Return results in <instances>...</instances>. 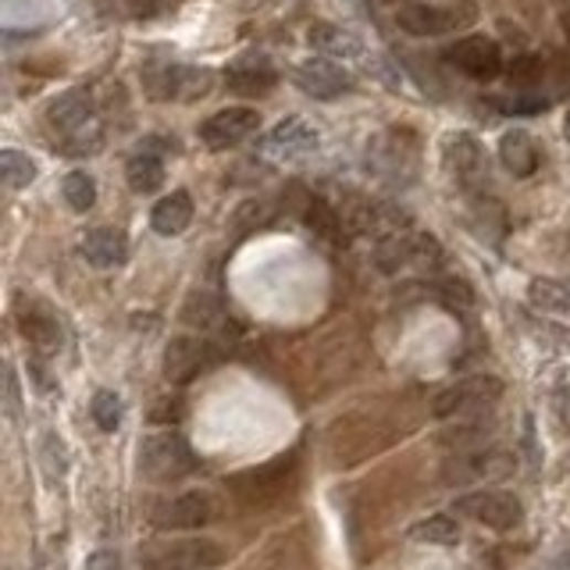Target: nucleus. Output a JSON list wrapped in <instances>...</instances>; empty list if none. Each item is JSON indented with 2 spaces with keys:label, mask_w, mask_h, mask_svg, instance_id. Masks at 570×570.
Instances as JSON below:
<instances>
[{
  "label": "nucleus",
  "mask_w": 570,
  "mask_h": 570,
  "mask_svg": "<svg viewBox=\"0 0 570 570\" xmlns=\"http://www.w3.org/2000/svg\"><path fill=\"white\" fill-rule=\"evenodd\" d=\"M446 57L464 75L478 78V83H493V78H499L506 72V61H503L499 43L488 40V36H464V40H456L450 46Z\"/></svg>",
  "instance_id": "8"
},
{
  "label": "nucleus",
  "mask_w": 570,
  "mask_h": 570,
  "mask_svg": "<svg viewBox=\"0 0 570 570\" xmlns=\"http://www.w3.org/2000/svg\"><path fill=\"white\" fill-rule=\"evenodd\" d=\"M125 179H129L133 193H154V189H161V182H165L161 157L150 150H139L129 161V168H125Z\"/></svg>",
  "instance_id": "20"
},
{
  "label": "nucleus",
  "mask_w": 570,
  "mask_h": 570,
  "mask_svg": "<svg viewBox=\"0 0 570 570\" xmlns=\"http://www.w3.org/2000/svg\"><path fill=\"white\" fill-rule=\"evenodd\" d=\"M257 129H261V115L253 107H225L200 125V139L208 142L211 150H229V147H240V142L250 139Z\"/></svg>",
  "instance_id": "10"
},
{
  "label": "nucleus",
  "mask_w": 570,
  "mask_h": 570,
  "mask_svg": "<svg viewBox=\"0 0 570 570\" xmlns=\"http://www.w3.org/2000/svg\"><path fill=\"white\" fill-rule=\"evenodd\" d=\"M499 161L514 179H528L538 171V165H542V154H538V142H535L531 133L510 129V133H503V139H499Z\"/></svg>",
  "instance_id": "17"
},
{
  "label": "nucleus",
  "mask_w": 570,
  "mask_h": 570,
  "mask_svg": "<svg viewBox=\"0 0 570 570\" xmlns=\"http://www.w3.org/2000/svg\"><path fill=\"white\" fill-rule=\"evenodd\" d=\"M474 22H478V8H474L471 0H456V4H446V8L410 4L395 14V25H400L407 36H446Z\"/></svg>",
  "instance_id": "4"
},
{
  "label": "nucleus",
  "mask_w": 570,
  "mask_h": 570,
  "mask_svg": "<svg viewBox=\"0 0 570 570\" xmlns=\"http://www.w3.org/2000/svg\"><path fill=\"white\" fill-rule=\"evenodd\" d=\"M542 72H546V57L525 51V54H514L510 61H506V72L503 75L510 78L514 86H535L538 78H542Z\"/></svg>",
  "instance_id": "26"
},
{
  "label": "nucleus",
  "mask_w": 570,
  "mask_h": 570,
  "mask_svg": "<svg viewBox=\"0 0 570 570\" xmlns=\"http://www.w3.org/2000/svg\"><path fill=\"white\" fill-rule=\"evenodd\" d=\"M307 221H310V229H318L321 235H328V240H336V235H339V218L325 200H310Z\"/></svg>",
  "instance_id": "32"
},
{
  "label": "nucleus",
  "mask_w": 570,
  "mask_h": 570,
  "mask_svg": "<svg viewBox=\"0 0 570 570\" xmlns=\"http://www.w3.org/2000/svg\"><path fill=\"white\" fill-rule=\"evenodd\" d=\"M410 538H418V542H428V546H456L461 542V525H456L450 514H432L410 528Z\"/></svg>",
  "instance_id": "22"
},
{
  "label": "nucleus",
  "mask_w": 570,
  "mask_h": 570,
  "mask_svg": "<svg viewBox=\"0 0 570 570\" xmlns=\"http://www.w3.org/2000/svg\"><path fill=\"white\" fill-rule=\"evenodd\" d=\"M368 165L389 182H400L403 176H410L418 165V147L414 142H400V133H386L378 136L368 147Z\"/></svg>",
  "instance_id": "14"
},
{
  "label": "nucleus",
  "mask_w": 570,
  "mask_h": 570,
  "mask_svg": "<svg viewBox=\"0 0 570 570\" xmlns=\"http://www.w3.org/2000/svg\"><path fill=\"white\" fill-rule=\"evenodd\" d=\"M83 257L93 267H122L125 257H129V240H125L122 229H110V225L89 229L83 235Z\"/></svg>",
  "instance_id": "18"
},
{
  "label": "nucleus",
  "mask_w": 570,
  "mask_h": 570,
  "mask_svg": "<svg viewBox=\"0 0 570 570\" xmlns=\"http://www.w3.org/2000/svg\"><path fill=\"white\" fill-rule=\"evenodd\" d=\"M563 133H567V139H570V115H567V125H563Z\"/></svg>",
  "instance_id": "36"
},
{
  "label": "nucleus",
  "mask_w": 570,
  "mask_h": 570,
  "mask_svg": "<svg viewBox=\"0 0 570 570\" xmlns=\"http://www.w3.org/2000/svg\"><path fill=\"white\" fill-rule=\"evenodd\" d=\"M318 147H321V136L304 118L278 122L264 139V150L272 157H278V161H304V157H310Z\"/></svg>",
  "instance_id": "12"
},
{
  "label": "nucleus",
  "mask_w": 570,
  "mask_h": 570,
  "mask_svg": "<svg viewBox=\"0 0 570 570\" xmlns=\"http://www.w3.org/2000/svg\"><path fill=\"white\" fill-rule=\"evenodd\" d=\"M310 46L314 51H321L328 57H363V46L357 40H350L342 33V29L336 25H328V22H318V25H310Z\"/></svg>",
  "instance_id": "21"
},
{
  "label": "nucleus",
  "mask_w": 570,
  "mask_h": 570,
  "mask_svg": "<svg viewBox=\"0 0 570 570\" xmlns=\"http://www.w3.org/2000/svg\"><path fill=\"white\" fill-rule=\"evenodd\" d=\"M0 176H4V186L8 189H25L29 182H36L40 168L29 154L22 150H4L0 154Z\"/></svg>",
  "instance_id": "23"
},
{
  "label": "nucleus",
  "mask_w": 570,
  "mask_h": 570,
  "mask_svg": "<svg viewBox=\"0 0 570 570\" xmlns=\"http://www.w3.org/2000/svg\"><path fill=\"white\" fill-rule=\"evenodd\" d=\"M61 193H65L72 211L86 214L93 203H97V182H93V176H86V171H68L65 182H61Z\"/></svg>",
  "instance_id": "25"
},
{
  "label": "nucleus",
  "mask_w": 570,
  "mask_h": 570,
  "mask_svg": "<svg viewBox=\"0 0 570 570\" xmlns=\"http://www.w3.org/2000/svg\"><path fill=\"white\" fill-rule=\"evenodd\" d=\"M193 221V197L186 189H176L171 197L157 200V208L150 214V225L157 235H182Z\"/></svg>",
  "instance_id": "19"
},
{
  "label": "nucleus",
  "mask_w": 570,
  "mask_h": 570,
  "mask_svg": "<svg viewBox=\"0 0 570 570\" xmlns=\"http://www.w3.org/2000/svg\"><path fill=\"white\" fill-rule=\"evenodd\" d=\"M531 304L549 314H570V285L552 282V278H535L531 282Z\"/></svg>",
  "instance_id": "24"
},
{
  "label": "nucleus",
  "mask_w": 570,
  "mask_h": 570,
  "mask_svg": "<svg viewBox=\"0 0 570 570\" xmlns=\"http://www.w3.org/2000/svg\"><path fill=\"white\" fill-rule=\"evenodd\" d=\"M517 471V456L506 450H474L456 456L446 471V482H503Z\"/></svg>",
  "instance_id": "11"
},
{
  "label": "nucleus",
  "mask_w": 570,
  "mask_h": 570,
  "mask_svg": "<svg viewBox=\"0 0 570 570\" xmlns=\"http://www.w3.org/2000/svg\"><path fill=\"white\" fill-rule=\"evenodd\" d=\"M503 395V382L496 374H471L453 382L450 389H442L435 395V414L439 418H456V414H471V410H485L493 407Z\"/></svg>",
  "instance_id": "5"
},
{
  "label": "nucleus",
  "mask_w": 570,
  "mask_h": 570,
  "mask_svg": "<svg viewBox=\"0 0 570 570\" xmlns=\"http://www.w3.org/2000/svg\"><path fill=\"white\" fill-rule=\"evenodd\" d=\"M86 570H122V560H118L110 549H97V552H93V557L86 560Z\"/></svg>",
  "instance_id": "33"
},
{
  "label": "nucleus",
  "mask_w": 570,
  "mask_h": 570,
  "mask_svg": "<svg viewBox=\"0 0 570 570\" xmlns=\"http://www.w3.org/2000/svg\"><path fill=\"white\" fill-rule=\"evenodd\" d=\"M546 107L549 97H542V93H514V97L499 101V110H506V115H542Z\"/></svg>",
  "instance_id": "30"
},
{
  "label": "nucleus",
  "mask_w": 570,
  "mask_h": 570,
  "mask_svg": "<svg viewBox=\"0 0 570 570\" xmlns=\"http://www.w3.org/2000/svg\"><path fill=\"white\" fill-rule=\"evenodd\" d=\"M218 514L221 506L211 493H179L157 503L150 517L157 528H200V525H211Z\"/></svg>",
  "instance_id": "6"
},
{
  "label": "nucleus",
  "mask_w": 570,
  "mask_h": 570,
  "mask_svg": "<svg viewBox=\"0 0 570 570\" xmlns=\"http://www.w3.org/2000/svg\"><path fill=\"white\" fill-rule=\"evenodd\" d=\"M46 122H51V129L61 139L75 136L78 129H86L89 122H97V118H93V97H89L86 89H65V93H57V97L46 104Z\"/></svg>",
  "instance_id": "16"
},
{
  "label": "nucleus",
  "mask_w": 570,
  "mask_h": 570,
  "mask_svg": "<svg viewBox=\"0 0 570 570\" xmlns=\"http://www.w3.org/2000/svg\"><path fill=\"white\" fill-rule=\"evenodd\" d=\"M278 83V72L264 54H243L225 68V86L240 97H267Z\"/></svg>",
  "instance_id": "13"
},
{
  "label": "nucleus",
  "mask_w": 570,
  "mask_h": 570,
  "mask_svg": "<svg viewBox=\"0 0 570 570\" xmlns=\"http://www.w3.org/2000/svg\"><path fill=\"white\" fill-rule=\"evenodd\" d=\"M214 75L208 68H182L179 65V83H176V101H200L211 93Z\"/></svg>",
  "instance_id": "27"
},
{
  "label": "nucleus",
  "mask_w": 570,
  "mask_h": 570,
  "mask_svg": "<svg viewBox=\"0 0 570 570\" xmlns=\"http://www.w3.org/2000/svg\"><path fill=\"white\" fill-rule=\"evenodd\" d=\"M453 514L493 531H514L525 520V503L503 488H478V493L456 496Z\"/></svg>",
  "instance_id": "2"
},
{
  "label": "nucleus",
  "mask_w": 570,
  "mask_h": 570,
  "mask_svg": "<svg viewBox=\"0 0 570 570\" xmlns=\"http://www.w3.org/2000/svg\"><path fill=\"white\" fill-rule=\"evenodd\" d=\"M442 161H446L450 176L464 189H478L488 179V157L471 133H453L446 139V147H442Z\"/></svg>",
  "instance_id": "9"
},
{
  "label": "nucleus",
  "mask_w": 570,
  "mask_h": 570,
  "mask_svg": "<svg viewBox=\"0 0 570 570\" xmlns=\"http://www.w3.org/2000/svg\"><path fill=\"white\" fill-rule=\"evenodd\" d=\"M101 142H104V129H101V122H89L86 129H78L75 136L61 139V154H72V157H89V154H97V150H101Z\"/></svg>",
  "instance_id": "29"
},
{
  "label": "nucleus",
  "mask_w": 570,
  "mask_h": 570,
  "mask_svg": "<svg viewBox=\"0 0 570 570\" xmlns=\"http://www.w3.org/2000/svg\"><path fill=\"white\" fill-rule=\"evenodd\" d=\"M22 331L36 346H43V350H46V346H57V339H61V325L54 318H25Z\"/></svg>",
  "instance_id": "31"
},
{
  "label": "nucleus",
  "mask_w": 570,
  "mask_h": 570,
  "mask_svg": "<svg viewBox=\"0 0 570 570\" xmlns=\"http://www.w3.org/2000/svg\"><path fill=\"white\" fill-rule=\"evenodd\" d=\"M193 453H189L186 439L176 432H157L147 435L139 446V474L150 482H179L193 471Z\"/></svg>",
  "instance_id": "3"
},
{
  "label": "nucleus",
  "mask_w": 570,
  "mask_h": 570,
  "mask_svg": "<svg viewBox=\"0 0 570 570\" xmlns=\"http://www.w3.org/2000/svg\"><path fill=\"white\" fill-rule=\"evenodd\" d=\"M139 563L147 570H211L225 563V549L214 538H171L142 546Z\"/></svg>",
  "instance_id": "1"
},
{
  "label": "nucleus",
  "mask_w": 570,
  "mask_h": 570,
  "mask_svg": "<svg viewBox=\"0 0 570 570\" xmlns=\"http://www.w3.org/2000/svg\"><path fill=\"white\" fill-rule=\"evenodd\" d=\"M208 360H211L208 342L197 339V336H179V339H171L168 350H165V378L176 386H186L208 368Z\"/></svg>",
  "instance_id": "15"
},
{
  "label": "nucleus",
  "mask_w": 570,
  "mask_h": 570,
  "mask_svg": "<svg viewBox=\"0 0 570 570\" xmlns=\"http://www.w3.org/2000/svg\"><path fill=\"white\" fill-rule=\"evenodd\" d=\"M557 418L570 428V389H560L557 392Z\"/></svg>",
  "instance_id": "35"
},
{
  "label": "nucleus",
  "mask_w": 570,
  "mask_h": 570,
  "mask_svg": "<svg viewBox=\"0 0 570 570\" xmlns=\"http://www.w3.org/2000/svg\"><path fill=\"white\" fill-rule=\"evenodd\" d=\"M8 418H14L19 414V382H14V371L8 368Z\"/></svg>",
  "instance_id": "34"
},
{
  "label": "nucleus",
  "mask_w": 570,
  "mask_h": 570,
  "mask_svg": "<svg viewBox=\"0 0 570 570\" xmlns=\"http://www.w3.org/2000/svg\"><path fill=\"white\" fill-rule=\"evenodd\" d=\"M293 83L314 101H336L353 89V75L331 57H310L293 68Z\"/></svg>",
  "instance_id": "7"
},
{
  "label": "nucleus",
  "mask_w": 570,
  "mask_h": 570,
  "mask_svg": "<svg viewBox=\"0 0 570 570\" xmlns=\"http://www.w3.org/2000/svg\"><path fill=\"white\" fill-rule=\"evenodd\" d=\"M89 414H93V421H97L104 432H115V428L122 424V400L115 392H107V389H101L97 395H93V403H89Z\"/></svg>",
  "instance_id": "28"
}]
</instances>
